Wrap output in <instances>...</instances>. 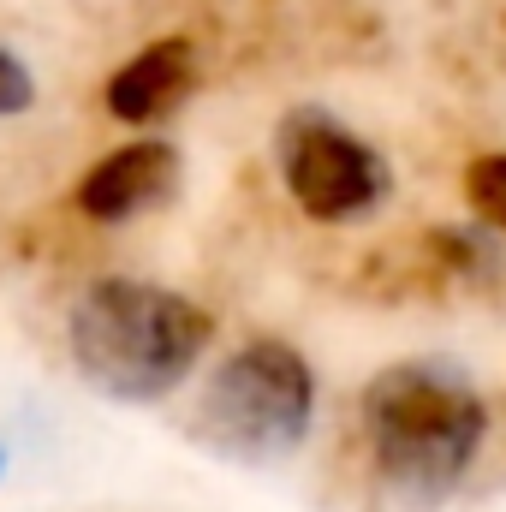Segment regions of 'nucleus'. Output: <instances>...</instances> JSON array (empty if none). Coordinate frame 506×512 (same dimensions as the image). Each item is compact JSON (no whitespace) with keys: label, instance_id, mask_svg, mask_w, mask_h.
Here are the masks:
<instances>
[{"label":"nucleus","instance_id":"nucleus-7","mask_svg":"<svg viewBox=\"0 0 506 512\" xmlns=\"http://www.w3.org/2000/svg\"><path fill=\"white\" fill-rule=\"evenodd\" d=\"M465 203L489 233H506V155H477L465 167Z\"/></svg>","mask_w":506,"mask_h":512},{"label":"nucleus","instance_id":"nucleus-8","mask_svg":"<svg viewBox=\"0 0 506 512\" xmlns=\"http://www.w3.org/2000/svg\"><path fill=\"white\" fill-rule=\"evenodd\" d=\"M30 102H36V78H30V66H24L18 54H6V48H0V120L24 114Z\"/></svg>","mask_w":506,"mask_h":512},{"label":"nucleus","instance_id":"nucleus-2","mask_svg":"<svg viewBox=\"0 0 506 512\" xmlns=\"http://www.w3.org/2000/svg\"><path fill=\"white\" fill-rule=\"evenodd\" d=\"M72 358L114 399H167L215 340V316L149 280H96L72 304Z\"/></svg>","mask_w":506,"mask_h":512},{"label":"nucleus","instance_id":"nucleus-5","mask_svg":"<svg viewBox=\"0 0 506 512\" xmlns=\"http://www.w3.org/2000/svg\"><path fill=\"white\" fill-rule=\"evenodd\" d=\"M179 179V155L173 143H126L114 155H102L84 185H78V215L90 221H131L143 209H155Z\"/></svg>","mask_w":506,"mask_h":512},{"label":"nucleus","instance_id":"nucleus-4","mask_svg":"<svg viewBox=\"0 0 506 512\" xmlns=\"http://www.w3.org/2000/svg\"><path fill=\"white\" fill-rule=\"evenodd\" d=\"M280 179L310 221H358L387 197V161L340 120L304 108L274 137Z\"/></svg>","mask_w":506,"mask_h":512},{"label":"nucleus","instance_id":"nucleus-1","mask_svg":"<svg viewBox=\"0 0 506 512\" xmlns=\"http://www.w3.org/2000/svg\"><path fill=\"white\" fill-rule=\"evenodd\" d=\"M364 441L399 501H441L477 465L489 435L483 393L441 364H393L364 387Z\"/></svg>","mask_w":506,"mask_h":512},{"label":"nucleus","instance_id":"nucleus-6","mask_svg":"<svg viewBox=\"0 0 506 512\" xmlns=\"http://www.w3.org/2000/svg\"><path fill=\"white\" fill-rule=\"evenodd\" d=\"M191 90H197V54L185 36H167V42H149L143 54H131L108 78V114L126 126H149V120H167Z\"/></svg>","mask_w":506,"mask_h":512},{"label":"nucleus","instance_id":"nucleus-3","mask_svg":"<svg viewBox=\"0 0 506 512\" xmlns=\"http://www.w3.org/2000/svg\"><path fill=\"white\" fill-rule=\"evenodd\" d=\"M316 417V376L286 340L239 346L197 399V441L227 459H286Z\"/></svg>","mask_w":506,"mask_h":512}]
</instances>
